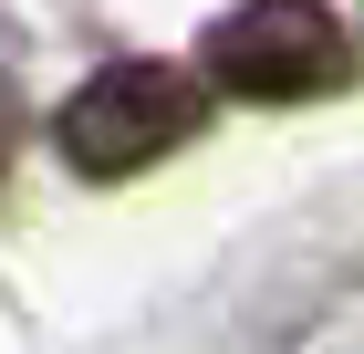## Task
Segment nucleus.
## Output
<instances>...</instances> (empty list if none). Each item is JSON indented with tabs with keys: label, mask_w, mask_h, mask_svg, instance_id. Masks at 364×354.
<instances>
[{
	"label": "nucleus",
	"mask_w": 364,
	"mask_h": 354,
	"mask_svg": "<svg viewBox=\"0 0 364 354\" xmlns=\"http://www.w3.org/2000/svg\"><path fill=\"white\" fill-rule=\"evenodd\" d=\"M208 105H219V94H208L198 63L125 53V63H94V73L53 105V146H63L73 177H146L156 157H177V146L208 136Z\"/></svg>",
	"instance_id": "nucleus-1"
},
{
	"label": "nucleus",
	"mask_w": 364,
	"mask_h": 354,
	"mask_svg": "<svg viewBox=\"0 0 364 354\" xmlns=\"http://www.w3.org/2000/svg\"><path fill=\"white\" fill-rule=\"evenodd\" d=\"M11 146H21V94L0 83V167H11Z\"/></svg>",
	"instance_id": "nucleus-3"
},
{
	"label": "nucleus",
	"mask_w": 364,
	"mask_h": 354,
	"mask_svg": "<svg viewBox=\"0 0 364 354\" xmlns=\"http://www.w3.org/2000/svg\"><path fill=\"white\" fill-rule=\"evenodd\" d=\"M198 73L229 105H323L354 83V31L323 0H240L198 31Z\"/></svg>",
	"instance_id": "nucleus-2"
}]
</instances>
